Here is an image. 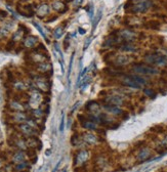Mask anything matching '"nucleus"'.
<instances>
[{"label":"nucleus","instance_id":"nucleus-1","mask_svg":"<svg viewBox=\"0 0 167 172\" xmlns=\"http://www.w3.org/2000/svg\"><path fill=\"white\" fill-rule=\"evenodd\" d=\"M118 79L121 85L130 89H143L145 87L150 86V84H151L150 78L133 73L123 74Z\"/></svg>","mask_w":167,"mask_h":172},{"label":"nucleus","instance_id":"nucleus-2","mask_svg":"<svg viewBox=\"0 0 167 172\" xmlns=\"http://www.w3.org/2000/svg\"><path fill=\"white\" fill-rule=\"evenodd\" d=\"M131 72L133 74L145 76V77H155L162 74L161 70L146 63H134L131 67Z\"/></svg>","mask_w":167,"mask_h":172},{"label":"nucleus","instance_id":"nucleus-3","mask_svg":"<svg viewBox=\"0 0 167 172\" xmlns=\"http://www.w3.org/2000/svg\"><path fill=\"white\" fill-rule=\"evenodd\" d=\"M126 4H128V5H125V10L132 14L145 13L153 6V2L151 0H139L134 3Z\"/></svg>","mask_w":167,"mask_h":172},{"label":"nucleus","instance_id":"nucleus-4","mask_svg":"<svg viewBox=\"0 0 167 172\" xmlns=\"http://www.w3.org/2000/svg\"><path fill=\"white\" fill-rule=\"evenodd\" d=\"M144 63L154 66L156 68L167 67V57L165 55L158 52H151L144 55Z\"/></svg>","mask_w":167,"mask_h":172},{"label":"nucleus","instance_id":"nucleus-5","mask_svg":"<svg viewBox=\"0 0 167 172\" xmlns=\"http://www.w3.org/2000/svg\"><path fill=\"white\" fill-rule=\"evenodd\" d=\"M104 105H111L116 107H121L126 105V98H125L124 93H112L107 94L103 98Z\"/></svg>","mask_w":167,"mask_h":172},{"label":"nucleus","instance_id":"nucleus-6","mask_svg":"<svg viewBox=\"0 0 167 172\" xmlns=\"http://www.w3.org/2000/svg\"><path fill=\"white\" fill-rule=\"evenodd\" d=\"M153 154L154 150L151 149L150 147H148L147 144L141 148L137 149V153L135 155V158L139 163L146 162V161H151L153 160Z\"/></svg>","mask_w":167,"mask_h":172},{"label":"nucleus","instance_id":"nucleus-7","mask_svg":"<svg viewBox=\"0 0 167 172\" xmlns=\"http://www.w3.org/2000/svg\"><path fill=\"white\" fill-rule=\"evenodd\" d=\"M103 110L107 114L114 116V117H120L122 119H126L128 117V113L122 109L121 107H116V105H102Z\"/></svg>","mask_w":167,"mask_h":172},{"label":"nucleus","instance_id":"nucleus-8","mask_svg":"<svg viewBox=\"0 0 167 172\" xmlns=\"http://www.w3.org/2000/svg\"><path fill=\"white\" fill-rule=\"evenodd\" d=\"M117 36L119 37L121 43L130 42L133 43L137 39V33L130 29H124V30L117 31Z\"/></svg>","mask_w":167,"mask_h":172},{"label":"nucleus","instance_id":"nucleus-9","mask_svg":"<svg viewBox=\"0 0 167 172\" xmlns=\"http://www.w3.org/2000/svg\"><path fill=\"white\" fill-rule=\"evenodd\" d=\"M131 61H132V59H131V57H129V55H114L113 59L110 62H111V65L113 67L121 69V68L129 65V64L131 63Z\"/></svg>","mask_w":167,"mask_h":172},{"label":"nucleus","instance_id":"nucleus-10","mask_svg":"<svg viewBox=\"0 0 167 172\" xmlns=\"http://www.w3.org/2000/svg\"><path fill=\"white\" fill-rule=\"evenodd\" d=\"M90 158V153L87 150H80L76 153L74 157V166L82 167L87 163Z\"/></svg>","mask_w":167,"mask_h":172},{"label":"nucleus","instance_id":"nucleus-11","mask_svg":"<svg viewBox=\"0 0 167 172\" xmlns=\"http://www.w3.org/2000/svg\"><path fill=\"white\" fill-rule=\"evenodd\" d=\"M33 79H34L35 82V86H36V88L38 90L46 92V91H48L50 89V82L46 79V77H44V75H41L40 74V75L34 76Z\"/></svg>","mask_w":167,"mask_h":172},{"label":"nucleus","instance_id":"nucleus-12","mask_svg":"<svg viewBox=\"0 0 167 172\" xmlns=\"http://www.w3.org/2000/svg\"><path fill=\"white\" fill-rule=\"evenodd\" d=\"M18 130L22 135L26 136V137H31V136H36L38 134V130L33 128L30 124L22 123L18 124Z\"/></svg>","mask_w":167,"mask_h":172},{"label":"nucleus","instance_id":"nucleus-13","mask_svg":"<svg viewBox=\"0 0 167 172\" xmlns=\"http://www.w3.org/2000/svg\"><path fill=\"white\" fill-rule=\"evenodd\" d=\"M82 140L89 146H97L101 142V137L97 134L92 133L91 131H85L82 133Z\"/></svg>","mask_w":167,"mask_h":172},{"label":"nucleus","instance_id":"nucleus-14","mask_svg":"<svg viewBox=\"0 0 167 172\" xmlns=\"http://www.w3.org/2000/svg\"><path fill=\"white\" fill-rule=\"evenodd\" d=\"M42 94H41L40 90H38V89L34 88L32 91L30 92V95H29V105H36V107H38L39 105H40V103L42 101Z\"/></svg>","mask_w":167,"mask_h":172},{"label":"nucleus","instance_id":"nucleus-15","mask_svg":"<svg viewBox=\"0 0 167 172\" xmlns=\"http://www.w3.org/2000/svg\"><path fill=\"white\" fill-rule=\"evenodd\" d=\"M28 119V115L25 112H11L10 114V120L16 124L26 123Z\"/></svg>","mask_w":167,"mask_h":172},{"label":"nucleus","instance_id":"nucleus-16","mask_svg":"<svg viewBox=\"0 0 167 172\" xmlns=\"http://www.w3.org/2000/svg\"><path fill=\"white\" fill-rule=\"evenodd\" d=\"M36 71L41 75H49L53 73V66L48 62H42L36 65Z\"/></svg>","mask_w":167,"mask_h":172},{"label":"nucleus","instance_id":"nucleus-17","mask_svg":"<svg viewBox=\"0 0 167 172\" xmlns=\"http://www.w3.org/2000/svg\"><path fill=\"white\" fill-rule=\"evenodd\" d=\"M7 107H8V109H9V111H11V112H25V110H26L24 103L14 98L10 99V101H8Z\"/></svg>","mask_w":167,"mask_h":172},{"label":"nucleus","instance_id":"nucleus-18","mask_svg":"<svg viewBox=\"0 0 167 172\" xmlns=\"http://www.w3.org/2000/svg\"><path fill=\"white\" fill-rule=\"evenodd\" d=\"M118 48L120 51H123V52H128V53H135L136 51H139V48L135 44L130 42H124L119 44L118 46L116 47Z\"/></svg>","mask_w":167,"mask_h":172},{"label":"nucleus","instance_id":"nucleus-19","mask_svg":"<svg viewBox=\"0 0 167 172\" xmlns=\"http://www.w3.org/2000/svg\"><path fill=\"white\" fill-rule=\"evenodd\" d=\"M85 109L88 112V114H95L99 115L101 113V105L95 101H90L85 105Z\"/></svg>","mask_w":167,"mask_h":172},{"label":"nucleus","instance_id":"nucleus-20","mask_svg":"<svg viewBox=\"0 0 167 172\" xmlns=\"http://www.w3.org/2000/svg\"><path fill=\"white\" fill-rule=\"evenodd\" d=\"M11 163L12 164H20L26 161V154H25V151L18 150L16 152H14L11 156Z\"/></svg>","mask_w":167,"mask_h":172},{"label":"nucleus","instance_id":"nucleus-21","mask_svg":"<svg viewBox=\"0 0 167 172\" xmlns=\"http://www.w3.org/2000/svg\"><path fill=\"white\" fill-rule=\"evenodd\" d=\"M26 142H27V146H28V149H32V150H40L41 147H42L41 142L36 137V136L27 137Z\"/></svg>","mask_w":167,"mask_h":172},{"label":"nucleus","instance_id":"nucleus-22","mask_svg":"<svg viewBox=\"0 0 167 172\" xmlns=\"http://www.w3.org/2000/svg\"><path fill=\"white\" fill-rule=\"evenodd\" d=\"M154 151L158 154H165V153H167V134L160 142H157L156 147L154 148Z\"/></svg>","mask_w":167,"mask_h":172},{"label":"nucleus","instance_id":"nucleus-23","mask_svg":"<svg viewBox=\"0 0 167 172\" xmlns=\"http://www.w3.org/2000/svg\"><path fill=\"white\" fill-rule=\"evenodd\" d=\"M51 7L56 12H60V13H65V12L68 10V6L60 0H55L51 3Z\"/></svg>","mask_w":167,"mask_h":172},{"label":"nucleus","instance_id":"nucleus-24","mask_svg":"<svg viewBox=\"0 0 167 172\" xmlns=\"http://www.w3.org/2000/svg\"><path fill=\"white\" fill-rule=\"evenodd\" d=\"M12 27H14V22H11V21H8V22L4 23L3 26L0 27V38H3V37L7 36L9 34Z\"/></svg>","mask_w":167,"mask_h":172},{"label":"nucleus","instance_id":"nucleus-25","mask_svg":"<svg viewBox=\"0 0 167 172\" xmlns=\"http://www.w3.org/2000/svg\"><path fill=\"white\" fill-rule=\"evenodd\" d=\"M36 13L40 18H45V16L49 13V5L47 3H41L40 5L37 7Z\"/></svg>","mask_w":167,"mask_h":172},{"label":"nucleus","instance_id":"nucleus-26","mask_svg":"<svg viewBox=\"0 0 167 172\" xmlns=\"http://www.w3.org/2000/svg\"><path fill=\"white\" fill-rule=\"evenodd\" d=\"M12 144H14V147H16V148L18 149V150L26 151L27 149H28V146H27L26 139H24L23 137L14 138V142H12Z\"/></svg>","mask_w":167,"mask_h":172},{"label":"nucleus","instance_id":"nucleus-27","mask_svg":"<svg viewBox=\"0 0 167 172\" xmlns=\"http://www.w3.org/2000/svg\"><path fill=\"white\" fill-rule=\"evenodd\" d=\"M38 38L36 36H28L24 41V45L27 48H34L38 43Z\"/></svg>","mask_w":167,"mask_h":172},{"label":"nucleus","instance_id":"nucleus-28","mask_svg":"<svg viewBox=\"0 0 167 172\" xmlns=\"http://www.w3.org/2000/svg\"><path fill=\"white\" fill-rule=\"evenodd\" d=\"M144 27L149 30H160L161 28V23L159 21H156V20H151V21H148L144 24Z\"/></svg>","mask_w":167,"mask_h":172},{"label":"nucleus","instance_id":"nucleus-29","mask_svg":"<svg viewBox=\"0 0 167 172\" xmlns=\"http://www.w3.org/2000/svg\"><path fill=\"white\" fill-rule=\"evenodd\" d=\"M102 16H103V10H102V8H99L97 11V13H95V18H93V21H92V33L95 32V30L97 29L99 21L102 20Z\"/></svg>","mask_w":167,"mask_h":172},{"label":"nucleus","instance_id":"nucleus-30","mask_svg":"<svg viewBox=\"0 0 167 172\" xmlns=\"http://www.w3.org/2000/svg\"><path fill=\"white\" fill-rule=\"evenodd\" d=\"M143 92H144V94H145V96L149 97V98H155L156 95H157V91L150 86L143 88Z\"/></svg>","mask_w":167,"mask_h":172},{"label":"nucleus","instance_id":"nucleus-31","mask_svg":"<svg viewBox=\"0 0 167 172\" xmlns=\"http://www.w3.org/2000/svg\"><path fill=\"white\" fill-rule=\"evenodd\" d=\"M29 168H30V164H29L27 161H25V162H23V163H20V164L14 165V170L16 172H23L25 170H29Z\"/></svg>","mask_w":167,"mask_h":172},{"label":"nucleus","instance_id":"nucleus-32","mask_svg":"<svg viewBox=\"0 0 167 172\" xmlns=\"http://www.w3.org/2000/svg\"><path fill=\"white\" fill-rule=\"evenodd\" d=\"M31 115H32V118H34L35 120H39L43 117L44 115V111H42L41 109H34L31 110Z\"/></svg>","mask_w":167,"mask_h":172},{"label":"nucleus","instance_id":"nucleus-33","mask_svg":"<svg viewBox=\"0 0 167 172\" xmlns=\"http://www.w3.org/2000/svg\"><path fill=\"white\" fill-rule=\"evenodd\" d=\"M63 33H64V26H58L56 27L55 29V31H53V36H55V39H60V37L63 36Z\"/></svg>","mask_w":167,"mask_h":172},{"label":"nucleus","instance_id":"nucleus-34","mask_svg":"<svg viewBox=\"0 0 167 172\" xmlns=\"http://www.w3.org/2000/svg\"><path fill=\"white\" fill-rule=\"evenodd\" d=\"M95 163H97L99 166H101L102 168H103V167L107 166L108 160H107V158H105L104 156H99V157H97V161H95Z\"/></svg>","mask_w":167,"mask_h":172},{"label":"nucleus","instance_id":"nucleus-35","mask_svg":"<svg viewBox=\"0 0 167 172\" xmlns=\"http://www.w3.org/2000/svg\"><path fill=\"white\" fill-rule=\"evenodd\" d=\"M14 88L16 91H23L26 89V85H25V83L23 81H16L14 83Z\"/></svg>","mask_w":167,"mask_h":172},{"label":"nucleus","instance_id":"nucleus-36","mask_svg":"<svg viewBox=\"0 0 167 172\" xmlns=\"http://www.w3.org/2000/svg\"><path fill=\"white\" fill-rule=\"evenodd\" d=\"M80 142H81V140H80V138H79V136L77 135V134H74V135L71 137V144H72V146L79 147Z\"/></svg>","mask_w":167,"mask_h":172},{"label":"nucleus","instance_id":"nucleus-37","mask_svg":"<svg viewBox=\"0 0 167 172\" xmlns=\"http://www.w3.org/2000/svg\"><path fill=\"white\" fill-rule=\"evenodd\" d=\"M151 131H153L154 133H156V134H161V133H164V131H165V128L161 127V126H155V127L152 128Z\"/></svg>","mask_w":167,"mask_h":172},{"label":"nucleus","instance_id":"nucleus-38","mask_svg":"<svg viewBox=\"0 0 167 172\" xmlns=\"http://www.w3.org/2000/svg\"><path fill=\"white\" fill-rule=\"evenodd\" d=\"M23 34H24V32L22 31V29H18V30L16 31V32L14 33V35H12V40L16 41V40H18V39H20L21 37L23 36Z\"/></svg>","mask_w":167,"mask_h":172},{"label":"nucleus","instance_id":"nucleus-39","mask_svg":"<svg viewBox=\"0 0 167 172\" xmlns=\"http://www.w3.org/2000/svg\"><path fill=\"white\" fill-rule=\"evenodd\" d=\"M33 25H34V26L36 27V29H37V30L39 31V33H40V34L42 35V36H43V38H44L45 40H46L47 42H48V39H47V37H46V35H45V33L43 32V30H42V28H41V27H40V25H39V24H37L36 22H33Z\"/></svg>","mask_w":167,"mask_h":172},{"label":"nucleus","instance_id":"nucleus-40","mask_svg":"<svg viewBox=\"0 0 167 172\" xmlns=\"http://www.w3.org/2000/svg\"><path fill=\"white\" fill-rule=\"evenodd\" d=\"M86 11L88 12V16H89V18H92V16H93V12H95V10H93V6H92V4H89L88 6H86Z\"/></svg>","mask_w":167,"mask_h":172},{"label":"nucleus","instance_id":"nucleus-41","mask_svg":"<svg viewBox=\"0 0 167 172\" xmlns=\"http://www.w3.org/2000/svg\"><path fill=\"white\" fill-rule=\"evenodd\" d=\"M74 57H75V55L73 53L72 55V57H71V59H70V64H69V70H68V78L70 77V74H71V71H72V66H73V61H74Z\"/></svg>","mask_w":167,"mask_h":172},{"label":"nucleus","instance_id":"nucleus-42","mask_svg":"<svg viewBox=\"0 0 167 172\" xmlns=\"http://www.w3.org/2000/svg\"><path fill=\"white\" fill-rule=\"evenodd\" d=\"M64 129H65V115H64V113H63L62 119H60V131L63 132Z\"/></svg>","mask_w":167,"mask_h":172},{"label":"nucleus","instance_id":"nucleus-43","mask_svg":"<svg viewBox=\"0 0 167 172\" xmlns=\"http://www.w3.org/2000/svg\"><path fill=\"white\" fill-rule=\"evenodd\" d=\"M91 40H92V37H89L88 39H86L85 40V43H84V47H83V50H86L87 48H88V46H89V44H90V42H91Z\"/></svg>","mask_w":167,"mask_h":172},{"label":"nucleus","instance_id":"nucleus-44","mask_svg":"<svg viewBox=\"0 0 167 172\" xmlns=\"http://www.w3.org/2000/svg\"><path fill=\"white\" fill-rule=\"evenodd\" d=\"M69 40H70V34H68V35H67V36H66V38H65V41H64L65 49H67V48H68Z\"/></svg>","mask_w":167,"mask_h":172},{"label":"nucleus","instance_id":"nucleus-45","mask_svg":"<svg viewBox=\"0 0 167 172\" xmlns=\"http://www.w3.org/2000/svg\"><path fill=\"white\" fill-rule=\"evenodd\" d=\"M82 1H83V0H75V1H74V5L75 6H80L81 4H82Z\"/></svg>","mask_w":167,"mask_h":172},{"label":"nucleus","instance_id":"nucleus-46","mask_svg":"<svg viewBox=\"0 0 167 172\" xmlns=\"http://www.w3.org/2000/svg\"><path fill=\"white\" fill-rule=\"evenodd\" d=\"M78 32H79V34H81V35L85 34V30L83 28H78Z\"/></svg>","mask_w":167,"mask_h":172},{"label":"nucleus","instance_id":"nucleus-47","mask_svg":"<svg viewBox=\"0 0 167 172\" xmlns=\"http://www.w3.org/2000/svg\"><path fill=\"white\" fill-rule=\"evenodd\" d=\"M6 16H7L6 11H3V10H1V11H0V16H1V18H5Z\"/></svg>","mask_w":167,"mask_h":172},{"label":"nucleus","instance_id":"nucleus-48","mask_svg":"<svg viewBox=\"0 0 167 172\" xmlns=\"http://www.w3.org/2000/svg\"><path fill=\"white\" fill-rule=\"evenodd\" d=\"M1 167H2V160L0 159V169H1Z\"/></svg>","mask_w":167,"mask_h":172},{"label":"nucleus","instance_id":"nucleus-49","mask_svg":"<svg viewBox=\"0 0 167 172\" xmlns=\"http://www.w3.org/2000/svg\"><path fill=\"white\" fill-rule=\"evenodd\" d=\"M165 55H166V57H167V49H166V50H165Z\"/></svg>","mask_w":167,"mask_h":172},{"label":"nucleus","instance_id":"nucleus-50","mask_svg":"<svg viewBox=\"0 0 167 172\" xmlns=\"http://www.w3.org/2000/svg\"><path fill=\"white\" fill-rule=\"evenodd\" d=\"M63 172H66V169H65V170H64V171H63Z\"/></svg>","mask_w":167,"mask_h":172},{"label":"nucleus","instance_id":"nucleus-51","mask_svg":"<svg viewBox=\"0 0 167 172\" xmlns=\"http://www.w3.org/2000/svg\"><path fill=\"white\" fill-rule=\"evenodd\" d=\"M160 172H166V171H160Z\"/></svg>","mask_w":167,"mask_h":172},{"label":"nucleus","instance_id":"nucleus-52","mask_svg":"<svg viewBox=\"0 0 167 172\" xmlns=\"http://www.w3.org/2000/svg\"><path fill=\"white\" fill-rule=\"evenodd\" d=\"M1 18H1V16H0V20H1Z\"/></svg>","mask_w":167,"mask_h":172}]
</instances>
